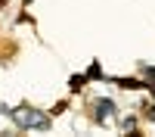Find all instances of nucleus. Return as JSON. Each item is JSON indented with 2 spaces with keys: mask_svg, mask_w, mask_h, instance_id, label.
<instances>
[{
  "mask_svg": "<svg viewBox=\"0 0 155 137\" xmlns=\"http://www.w3.org/2000/svg\"><path fill=\"white\" fill-rule=\"evenodd\" d=\"M6 115L16 122V128H22V131H47V128H50V115H44V112H41V109H34V106L9 109Z\"/></svg>",
  "mask_w": 155,
  "mask_h": 137,
  "instance_id": "1",
  "label": "nucleus"
},
{
  "mask_svg": "<svg viewBox=\"0 0 155 137\" xmlns=\"http://www.w3.org/2000/svg\"><path fill=\"white\" fill-rule=\"evenodd\" d=\"M115 115H118V106H115L109 97L93 100V118H96L99 125H106V122H109V118H115Z\"/></svg>",
  "mask_w": 155,
  "mask_h": 137,
  "instance_id": "2",
  "label": "nucleus"
},
{
  "mask_svg": "<svg viewBox=\"0 0 155 137\" xmlns=\"http://www.w3.org/2000/svg\"><path fill=\"white\" fill-rule=\"evenodd\" d=\"M87 78H102V69H99V62H93V66L87 69Z\"/></svg>",
  "mask_w": 155,
  "mask_h": 137,
  "instance_id": "3",
  "label": "nucleus"
},
{
  "mask_svg": "<svg viewBox=\"0 0 155 137\" xmlns=\"http://www.w3.org/2000/svg\"><path fill=\"white\" fill-rule=\"evenodd\" d=\"M81 87H84V75H74L71 78V91H81Z\"/></svg>",
  "mask_w": 155,
  "mask_h": 137,
  "instance_id": "4",
  "label": "nucleus"
}]
</instances>
